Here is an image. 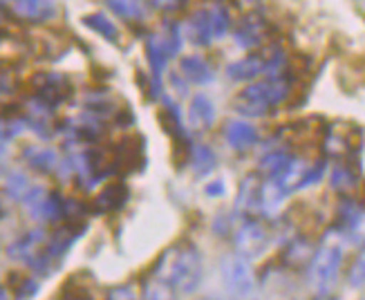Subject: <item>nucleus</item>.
<instances>
[{
    "label": "nucleus",
    "mask_w": 365,
    "mask_h": 300,
    "mask_svg": "<svg viewBox=\"0 0 365 300\" xmlns=\"http://www.w3.org/2000/svg\"><path fill=\"white\" fill-rule=\"evenodd\" d=\"M108 300H141V296L130 285H121L108 294Z\"/></svg>",
    "instance_id": "23"
},
{
    "label": "nucleus",
    "mask_w": 365,
    "mask_h": 300,
    "mask_svg": "<svg viewBox=\"0 0 365 300\" xmlns=\"http://www.w3.org/2000/svg\"><path fill=\"white\" fill-rule=\"evenodd\" d=\"M83 25H88L90 29H94L97 34H101L110 43H117V38H119V31H117L115 23L110 21L106 14H90V16H86Z\"/></svg>",
    "instance_id": "19"
},
{
    "label": "nucleus",
    "mask_w": 365,
    "mask_h": 300,
    "mask_svg": "<svg viewBox=\"0 0 365 300\" xmlns=\"http://www.w3.org/2000/svg\"><path fill=\"white\" fill-rule=\"evenodd\" d=\"M188 121H190V128H195V130H209L215 123V105L206 94H195V97L190 99Z\"/></svg>",
    "instance_id": "12"
},
{
    "label": "nucleus",
    "mask_w": 365,
    "mask_h": 300,
    "mask_svg": "<svg viewBox=\"0 0 365 300\" xmlns=\"http://www.w3.org/2000/svg\"><path fill=\"white\" fill-rule=\"evenodd\" d=\"M336 233L345 244H365V209L359 204L347 202L341 207V229Z\"/></svg>",
    "instance_id": "10"
},
{
    "label": "nucleus",
    "mask_w": 365,
    "mask_h": 300,
    "mask_svg": "<svg viewBox=\"0 0 365 300\" xmlns=\"http://www.w3.org/2000/svg\"><path fill=\"white\" fill-rule=\"evenodd\" d=\"M235 254L242 256L247 260H253L264 254V249L269 247V231L258 219H247L240 224V229L233 235Z\"/></svg>",
    "instance_id": "6"
},
{
    "label": "nucleus",
    "mask_w": 365,
    "mask_h": 300,
    "mask_svg": "<svg viewBox=\"0 0 365 300\" xmlns=\"http://www.w3.org/2000/svg\"><path fill=\"white\" fill-rule=\"evenodd\" d=\"M180 50V29L178 25H166L162 34H157L148 41V61L155 74H162L170 56H175Z\"/></svg>",
    "instance_id": "7"
},
{
    "label": "nucleus",
    "mask_w": 365,
    "mask_h": 300,
    "mask_svg": "<svg viewBox=\"0 0 365 300\" xmlns=\"http://www.w3.org/2000/svg\"><path fill=\"white\" fill-rule=\"evenodd\" d=\"M220 274H222V285L225 291L233 300H253L258 291V280L256 271H253L251 260L229 254L220 260Z\"/></svg>",
    "instance_id": "4"
},
{
    "label": "nucleus",
    "mask_w": 365,
    "mask_h": 300,
    "mask_svg": "<svg viewBox=\"0 0 365 300\" xmlns=\"http://www.w3.org/2000/svg\"><path fill=\"white\" fill-rule=\"evenodd\" d=\"M186 38L197 47H206L215 38L211 27V11L200 9L190 14V19L186 21Z\"/></svg>",
    "instance_id": "11"
},
{
    "label": "nucleus",
    "mask_w": 365,
    "mask_h": 300,
    "mask_svg": "<svg viewBox=\"0 0 365 300\" xmlns=\"http://www.w3.org/2000/svg\"><path fill=\"white\" fill-rule=\"evenodd\" d=\"M106 5L113 9L117 16L125 21H133L139 23L146 19V7H144V0H106Z\"/></svg>",
    "instance_id": "16"
},
{
    "label": "nucleus",
    "mask_w": 365,
    "mask_h": 300,
    "mask_svg": "<svg viewBox=\"0 0 365 300\" xmlns=\"http://www.w3.org/2000/svg\"><path fill=\"white\" fill-rule=\"evenodd\" d=\"M56 160H58L56 152L50 150V148H29L27 150V162L34 166V168H41V170L54 168Z\"/></svg>",
    "instance_id": "20"
},
{
    "label": "nucleus",
    "mask_w": 365,
    "mask_h": 300,
    "mask_svg": "<svg viewBox=\"0 0 365 300\" xmlns=\"http://www.w3.org/2000/svg\"><path fill=\"white\" fill-rule=\"evenodd\" d=\"M343 244L345 242L341 235L331 231L309 258L307 280L312 291L319 298H327L336 287L341 264H343Z\"/></svg>",
    "instance_id": "3"
},
{
    "label": "nucleus",
    "mask_w": 365,
    "mask_h": 300,
    "mask_svg": "<svg viewBox=\"0 0 365 300\" xmlns=\"http://www.w3.org/2000/svg\"><path fill=\"white\" fill-rule=\"evenodd\" d=\"M23 202H25L29 215L34 219H41V222H52V219H56L63 211L61 200L54 193L45 191V188H38V186L27 191Z\"/></svg>",
    "instance_id": "9"
},
{
    "label": "nucleus",
    "mask_w": 365,
    "mask_h": 300,
    "mask_svg": "<svg viewBox=\"0 0 365 300\" xmlns=\"http://www.w3.org/2000/svg\"><path fill=\"white\" fill-rule=\"evenodd\" d=\"M292 92V81L284 76H267L264 81L245 86L233 99V110L247 119L264 117L280 105Z\"/></svg>",
    "instance_id": "2"
},
{
    "label": "nucleus",
    "mask_w": 365,
    "mask_h": 300,
    "mask_svg": "<svg viewBox=\"0 0 365 300\" xmlns=\"http://www.w3.org/2000/svg\"><path fill=\"white\" fill-rule=\"evenodd\" d=\"M264 36H267V21L260 11L245 14L240 19V23L235 25V31H233L235 43L240 47H245V50H256V47H260Z\"/></svg>",
    "instance_id": "8"
},
{
    "label": "nucleus",
    "mask_w": 365,
    "mask_h": 300,
    "mask_svg": "<svg viewBox=\"0 0 365 300\" xmlns=\"http://www.w3.org/2000/svg\"><path fill=\"white\" fill-rule=\"evenodd\" d=\"M150 3L160 7V5H166V3H170V0H150Z\"/></svg>",
    "instance_id": "26"
},
{
    "label": "nucleus",
    "mask_w": 365,
    "mask_h": 300,
    "mask_svg": "<svg viewBox=\"0 0 365 300\" xmlns=\"http://www.w3.org/2000/svg\"><path fill=\"white\" fill-rule=\"evenodd\" d=\"M45 249V233L38 229V231H31L19 242H14L11 249H9V256L16 258V260H27V262H36L43 254Z\"/></svg>",
    "instance_id": "13"
},
{
    "label": "nucleus",
    "mask_w": 365,
    "mask_h": 300,
    "mask_svg": "<svg viewBox=\"0 0 365 300\" xmlns=\"http://www.w3.org/2000/svg\"><path fill=\"white\" fill-rule=\"evenodd\" d=\"M157 276L175 287L180 296H193L202 287V278H204V262L197 247L193 244L173 247L164 256Z\"/></svg>",
    "instance_id": "1"
},
{
    "label": "nucleus",
    "mask_w": 365,
    "mask_h": 300,
    "mask_svg": "<svg viewBox=\"0 0 365 300\" xmlns=\"http://www.w3.org/2000/svg\"><path fill=\"white\" fill-rule=\"evenodd\" d=\"M225 137H227V144L233 150H247V148L258 144V133L249 121H231V123H227Z\"/></svg>",
    "instance_id": "14"
},
{
    "label": "nucleus",
    "mask_w": 365,
    "mask_h": 300,
    "mask_svg": "<svg viewBox=\"0 0 365 300\" xmlns=\"http://www.w3.org/2000/svg\"><path fill=\"white\" fill-rule=\"evenodd\" d=\"M211 27H213V36L215 38L227 36V31L231 27V16H229V9L227 7L215 5L211 9Z\"/></svg>",
    "instance_id": "22"
},
{
    "label": "nucleus",
    "mask_w": 365,
    "mask_h": 300,
    "mask_svg": "<svg viewBox=\"0 0 365 300\" xmlns=\"http://www.w3.org/2000/svg\"><path fill=\"white\" fill-rule=\"evenodd\" d=\"M347 282L352 289H363L365 287V244L361 247L359 256L354 258L350 271H347Z\"/></svg>",
    "instance_id": "21"
},
{
    "label": "nucleus",
    "mask_w": 365,
    "mask_h": 300,
    "mask_svg": "<svg viewBox=\"0 0 365 300\" xmlns=\"http://www.w3.org/2000/svg\"><path fill=\"white\" fill-rule=\"evenodd\" d=\"M141 300H180V294L175 291V287L168 285L164 278L157 276L144 285Z\"/></svg>",
    "instance_id": "17"
},
{
    "label": "nucleus",
    "mask_w": 365,
    "mask_h": 300,
    "mask_svg": "<svg viewBox=\"0 0 365 300\" xmlns=\"http://www.w3.org/2000/svg\"><path fill=\"white\" fill-rule=\"evenodd\" d=\"M222 193H225V184H222L220 180H215V182H211L209 186H206V195H209V197H220Z\"/></svg>",
    "instance_id": "24"
},
{
    "label": "nucleus",
    "mask_w": 365,
    "mask_h": 300,
    "mask_svg": "<svg viewBox=\"0 0 365 300\" xmlns=\"http://www.w3.org/2000/svg\"><path fill=\"white\" fill-rule=\"evenodd\" d=\"M363 300H365V298H363Z\"/></svg>",
    "instance_id": "27"
},
{
    "label": "nucleus",
    "mask_w": 365,
    "mask_h": 300,
    "mask_svg": "<svg viewBox=\"0 0 365 300\" xmlns=\"http://www.w3.org/2000/svg\"><path fill=\"white\" fill-rule=\"evenodd\" d=\"M0 300H11V298H9V294H7V289H5V287H0Z\"/></svg>",
    "instance_id": "25"
},
{
    "label": "nucleus",
    "mask_w": 365,
    "mask_h": 300,
    "mask_svg": "<svg viewBox=\"0 0 365 300\" xmlns=\"http://www.w3.org/2000/svg\"><path fill=\"white\" fill-rule=\"evenodd\" d=\"M282 63L284 54L280 47H262V50L231 63L227 68V74L237 83H247L258 76H280Z\"/></svg>",
    "instance_id": "5"
},
{
    "label": "nucleus",
    "mask_w": 365,
    "mask_h": 300,
    "mask_svg": "<svg viewBox=\"0 0 365 300\" xmlns=\"http://www.w3.org/2000/svg\"><path fill=\"white\" fill-rule=\"evenodd\" d=\"M180 70L186 76V81L195 86H206L213 81V68L202 56H184L180 61Z\"/></svg>",
    "instance_id": "15"
},
{
    "label": "nucleus",
    "mask_w": 365,
    "mask_h": 300,
    "mask_svg": "<svg viewBox=\"0 0 365 300\" xmlns=\"http://www.w3.org/2000/svg\"><path fill=\"white\" fill-rule=\"evenodd\" d=\"M215 164H217L215 152H213L209 146L200 144V146L193 148V155H190V166H193V170H195V175H197V177H206L209 172H213Z\"/></svg>",
    "instance_id": "18"
}]
</instances>
